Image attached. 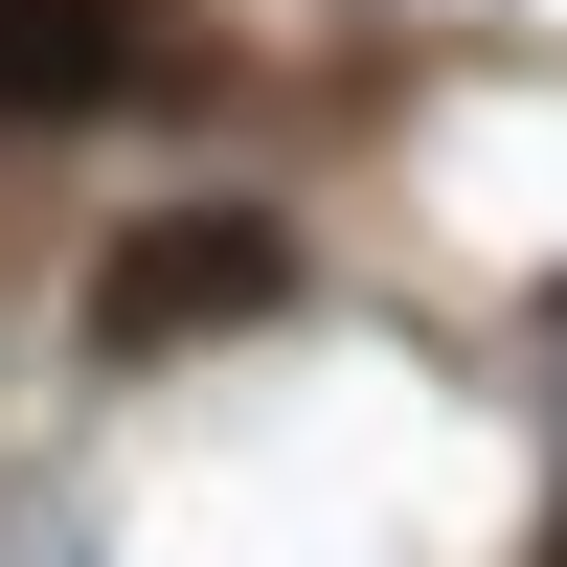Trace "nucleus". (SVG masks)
<instances>
[{"label": "nucleus", "instance_id": "2", "mask_svg": "<svg viewBox=\"0 0 567 567\" xmlns=\"http://www.w3.org/2000/svg\"><path fill=\"white\" fill-rule=\"evenodd\" d=\"M136 69V0H0V114H91Z\"/></svg>", "mask_w": 567, "mask_h": 567}, {"label": "nucleus", "instance_id": "1", "mask_svg": "<svg viewBox=\"0 0 567 567\" xmlns=\"http://www.w3.org/2000/svg\"><path fill=\"white\" fill-rule=\"evenodd\" d=\"M227 296H272V227H182V250H114L91 272V341H182V318H227Z\"/></svg>", "mask_w": 567, "mask_h": 567}]
</instances>
